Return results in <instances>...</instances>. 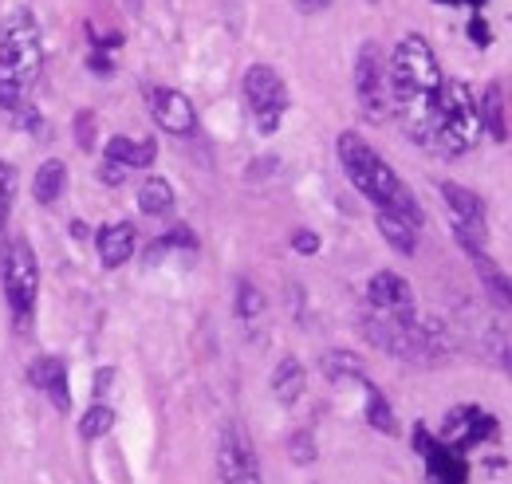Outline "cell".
I'll return each mask as SVG.
<instances>
[{
    "instance_id": "cell-33",
    "label": "cell",
    "mask_w": 512,
    "mask_h": 484,
    "mask_svg": "<svg viewBox=\"0 0 512 484\" xmlns=\"http://www.w3.org/2000/svg\"><path fill=\"white\" fill-rule=\"evenodd\" d=\"M292 4H296L300 12H323V8L331 4V0H292Z\"/></svg>"
},
{
    "instance_id": "cell-4",
    "label": "cell",
    "mask_w": 512,
    "mask_h": 484,
    "mask_svg": "<svg viewBox=\"0 0 512 484\" xmlns=\"http://www.w3.org/2000/svg\"><path fill=\"white\" fill-rule=\"evenodd\" d=\"M0 284H4V300L12 311V323L20 331H28L36 296H40V260L28 237H12L0 252Z\"/></svg>"
},
{
    "instance_id": "cell-10",
    "label": "cell",
    "mask_w": 512,
    "mask_h": 484,
    "mask_svg": "<svg viewBox=\"0 0 512 484\" xmlns=\"http://www.w3.org/2000/svg\"><path fill=\"white\" fill-rule=\"evenodd\" d=\"M142 95H146V107H150L154 122H158L166 134L190 138L193 130H197V111H193V103L182 91H170V87H142Z\"/></svg>"
},
{
    "instance_id": "cell-16",
    "label": "cell",
    "mask_w": 512,
    "mask_h": 484,
    "mask_svg": "<svg viewBox=\"0 0 512 484\" xmlns=\"http://www.w3.org/2000/svg\"><path fill=\"white\" fill-rule=\"evenodd\" d=\"M304 386H308V374H304V363L296 355H284L276 370H272V394L280 406H296L304 398Z\"/></svg>"
},
{
    "instance_id": "cell-7",
    "label": "cell",
    "mask_w": 512,
    "mask_h": 484,
    "mask_svg": "<svg viewBox=\"0 0 512 484\" xmlns=\"http://www.w3.org/2000/svg\"><path fill=\"white\" fill-rule=\"evenodd\" d=\"M355 99H359L363 119L386 122L394 115L390 111V91H386V60L375 40H367L355 56Z\"/></svg>"
},
{
    "instance_id": "cell-15",
    "label": "cell",
    "mask_w": 512,
    "mask_h": 484,
    "mask_svg": "<svg viewBox=\"0 0 512 484\" xmlns=\"http://www.w3.org/2000/svg\"><path fill=\"white\" fill-rule=\"evenodd\" d=\"M422 457H426V469H430V484H465L469 481V465H465V457L453 453V449L442 445V441H434Z\"/></svg>"
},
{
    "instance_id": "cell-6",
    "label": "cell",
    "mask_w": 512,
    "mask_h": 484,
    "mask_svg": "<svg viewBox=\"0 0 512 484\" xmlns=\"http://www.w3.org/2000/svg\"><path fill=\"white\" fill-rule=\"evenodd\" d=\"M442 201H446L449 217H453V229H457V244L465 252H485L489 244V213H485V201L457 182H442Z\"/></svg>"
},
{
    "instance_id": "cell-2",
    "label": "cell",
    "mask_w": 512,
    "mask_h": 484,
    "mask_svg": "<svg viewBox=\"0 0 512 484\" xmlns=\"http://www.w3.org/2000/svg\"><path fill=\"white\" fill-rule=\"evenodd\" d=\"M44 75V40L28 8H12L0 24V111L28 107Z\"/></svg>"
},
{
    "instance_id": "cell-28",
    "label": "cell",
    "mask_w": 512,
    "mask_h": 484,
    "mask_svg": "<svg viewBox=\"0 0 512 484\" xmlns=\"http://www.w3.org/2000/svg\"><path fill=\"white\" fill-rule=\"evenodd\" d=\"M288 453H292V461H296V465H312V461H316V437L300 429V433L288 441Z\"/></svg>"
},
{
    "instance_id": "cell-11",
    "label": "cell",
    "mask_w": 512,
    "mask_h": 484,
    "mask_svg": "<svg viewBox=\"0 0 512 484\" xmlns=\"http://www.w3.org/2000/svg\"><path fill=\"white\" fill-rule=\"evenodd\" d=\"M367 303L375 311H383V315H410L414 311V288H410V280L402 272L383 268V272H375L367 280Z\"/></svg>"
},
{
    "instance_id": "cell-13",
    "label": "cell",
    "mask_w": 512,
    "mask_h": 484,
    "mask_svg": "<svg viewBox=\"0 0 512 484\" xmlns=\"http://www.w3.org/2000/svg\"><path fill=\"white\" fill-rule=\"evenodd\" d=\"M95 248H99V260L107 268H123L134 256V248H138V233H134L130 221H111V225H103L95 233Z\"/></svg>"
},
{
    "instance_id": "cell-23",
    "label": "cell",
    "mask_w": 512,
    "mask_h": 484,
    "mask_svg": "<svg viewBox=\"0 0 512 484\" xmlns=\"http://www.w3.org/2000/svg\"><path fill=\"white\" fill-rule=\"evenodd\" d=\"M367 422H371V429H379L383 437H398V433H402V425L394 418L386 394L379 386H371V382H367Z\"/></svg>"
},
{
    "instance_id": "cell-24",
    "label": "cell",
    "mask_w": 512,
    "mask_h": 484,
    "mask_svg": "<svg viewBox=\"0 0 512 484\" xmlns=\"http://www.w3.org/2000/svg\"><path fill=\"white\" fill-rule=\"evenodd\" d=\"M119 422V414L111 410V406H103V402H95L87 414H83V422H79V433H83V441H99V437H107L111 429Z\"/></svg>"
},
{
    "instance_id": "cell-9",
    "label": "cell",
    "mask_w": 512,
    "mask_h": 484,
    "mask_svg": "<svg viewBox=\"0 0 512 484\" xmlns=\"http://www.w3.org/2000/svg\"><path fill=\"white\" fill-rule=\"evenodd\" d=\"M438 433H442V445H449L453 453H469V449H477L481 441H489L497 433V418L477 410V406H457L446 414Z\"/></svg>"
},
{
    "instance_id": "cell-30",
    "label": "cell",
    "mask_w": 512,
    "mask_h": 484,
    "mask_svg": "<svg viewBox=\"0 0 512 484\" xmlns=\"http://www.w3.org/2000/svg\"><path fill=\"white\" fill-rule=\"evenodd\" d=\"M292 248H296L300 256H312V252H320V237H316V233H308V229H296Z\"/></svg>"
},
{
    "instance_id": "cell-8",
    "label": "cell",
    "mask_w": 512,
    "mask_h": 484,
    "mask_svg": "<svg viewBox=\"0 0 512 484\" xmlns=\"http://www.w3.org/2000/svg\"><path fill=\"white\" fill-rule=\"evenodd\" d=\"M217 481L264 484L260 461H256V453H253V441H249L237 425H225V429H221V441H217Z\"/></svg>"
},
{
    "instance_id": "cell-29",
    "label": "cell",
    "mask_w": 512,
    "mask_h": 484,
    "mask_svg": "<svg viewBox=\"0 0 512 484\" xmlns=\"http://www.w3.org/2000/svg\"><path fill=\"white\" fill-rule=\"evenodd\" d=\"M75 142H79V150H95V115L75 119Z\"/></svg>"
},
{
    "instance_id": "cell-34",
    "label": "cell",
    "mask_w": 512,
    "mask_h": 484,
    "mask_svg": "<svg viewBox=\"0 0 512 484\" xmlns=\"http://www.w3.org/2000/svg\"><path fill=\"white\" fill-rule=\"evenodd\" d=\"M107 386H111V370H99V378H95V394L103 398V394H107Z\"/></svg>"
},
{
    "instance_id": "cell-20",
    "label": "cell",
    "mask_w": 512,
    "mask_h": 484,
    "mask_svg": "<svg viewBox=\"0 0 512 484\" xmlns=\"http://www.w3.org/2000/svg\"><path fill=\"white\" fill-rule=\"evenodd\" d=\"M320 370L327 382H367V363L355 351H327L320 359Z\"/></svg>"
},
{
    "instance_id": "cell-32",
    "label": "cell",
    "mask_w": 512,
    "mask_h": 484,
    "mask_svg": "<svg viewBox=\"0 0 512 484\" xmlns=\"http://www.w3.org/2000/svg\"><path fill=\"white\" fill-rule=\"evenodd\" d=\"M469 36L477 40V48H485V44H489V28H485V20H481V16H473V20H469Z\"/></svg>"
},
{
    "instance_id": "cell-21",
    "label": "cell",
    "mask_w": 512,
    "mask_h": 484,
    "mask_svg": "<svg viewBox=\"0 0 512 484\" xmlns=\"http://www.w3.org/2000/svg\"><path fill=\"white\" fill-rule=\"evenodd\" d=\"M379 217V233H383V241L394 248V252H402V256H414V248H418V225H410V221H402V217H394V213H375Z\"/></svg>"
},
{
    "instance_id": "cell-14",
    "label": "cell",
    "mask_w": 512,
    "mask_h": 484,
    "mask_svg": "<svg viewBox=\"0 0 512 484\" xmlns=\"http://www.w3.org/2000/svg\"><path fill=\"white\" fill-rule=\"evenodd\" d=\"M158 158V142L154 138H130V134H115L107 138V150H103V162H115L123 170H142V166H154Z\"/></svg>"
},
{
    "instance_id": "cell-35",
    "label": "cell",
    "mask_w": 512,
    "mask_h": 484,
    "mask_svg": "<svg viewBox=\"0 0 512 484\" xmlns=\"http://www.w3.org/2000/svg\"><path fill=\"white\" fill-rule=\"evenodd\" d=\"M71 233H75V241H83V237H87V233H91V229H83V225H79V221H71Z\"/></svg>"
},
{
    "instance_id": "cell-22",
    "label": "cell",
    "mask_w": 512,
    "mask_h": 484,
    "mask_svg": "<svg viewBox=\"0 0 512 484\" xmlns=\"http://www.w3.org/2000/svg\"><path fill=\"white\" fill-rule=\"evenodd\" d=\"M469 260H473V268H477V276L485 280V288H489V296L501 303V311H509V276L489 260V252H465Z\"/></svg>"
},
{
    "instance_id": "cell-17",
    "label": "cell",
    "mask_w": 512,
    "mask_h": 484,
    "mask_svg": "<svg viewBox=\"0 0 512 484\" xmlns=\"http://www.w3.org/2000/svg\"><path fill=\"white\" fill-rule=\"evenodd\" d=\"M505 83L497 79V83H489L485 87V95H481V103H477V115H481V130H489L497 142H505L509 138V119H505Z\"/></svg>"
},
{
    "instance_id": "cell-25",
    "label": "cell",
    "mask_w": 512,
    "mask_h": 484,
    "mask_svg": "<svg viewBox=\"0 0 512 484\" xmlns=\"http://www.w3.org/2000/svg\"><path fill=\"white\" fill-rule=\"evenodd\" d=\"M182 248H186V252H193V248H197V237H193L190 225H178V229L162 233L158 241L146 248V264H150V260H158L162 252H182Z\"/></svg>"
},
{
    "instance_id": "cell-19",
    "label": "cell",
    "mask_w": 512,
    "mask_h": 484,
    "mask_svg": "<svg viewBox=\"0 0 512 484\" xmlns=\"http://www.w3.org/2000/svg\"><path fill=\"white\" fill-rule=\"evenodd\" d=\"M174 185L166 182V178H158V174H150L146 182L138 185V209H142V217H170L174 213Z\"/></svg>"
},
{
    "instance_id": "cell-12",
    "label": "cell",
    "mask_w": 512,
    "mask_h": 484,
    "mask_svg": "<svg viewBox=\"0 0 512 484\" xmlns=\"http://www.w3.org/2000/svg\"><path fill=\"white\" fill-rule=\"evenodd\" d=\"M28 378L44 390V398L60 410V414H67L71 410V382H67V363L64 359H52V355H44V359H36L32 363V370H28Z\"/></svg>"
},
{
    "instance_id": "cell-31",
    "label": "cell",
    "mask_w": 512,
    "mask_h": 484,
    "mask_svg": "<svg viewBox=\"0 0 512 484\" xmlns=\"http://www.w3.org/2000/svg\"><path fill=\"white\" fill-rule=\"evenodd\" d=\"M99 182L123 185L127 182V170H123V166H115V162H99Z\"/></svg>"
},
{
    "instance_id": "cell-26",
    "label": "cell",
    "mask_w": 512,
    "mask_h": 484,
    "mask_svg": "<svg viewBox=\"0 0 512 484\" xmlns=\"http://www.w3.org/2000/svg\"><path fill=\"white\" fill-rule=\"evenodd\" d=\"M16 189H20V174L12 162H0V233L8 229L12 205H16Z\"/></svg>"
},
{
    "instance_id": "cell-18",
    "label": "cell",
    "mask_w": 512,
    "mask_h": 484,
    "mask_svg": "<svg viewBox=\"0 0 512 484\" xmlns=\"http://www.w3.org/2000/svg\"><path fill=\"white\" fill-rule=\"evenodd\" d=\"M67 189V166L60 158H48V162H40V170L32 174V197H36V205H56L60 197H64Z\"/></svg>"
},
{
    "instance_id": "cell-5",
    "label": "cell",
    "mask_w": 512,
    "mask_h": 484,
    "mask_svg": "<svg viewBox=\"0 0 512 484\" xmlns=\"http://www.w3.org/2000/svg\"><path fill=\"white\" fill-rule=\"evenodd\" d=\"M241 91H245V107L253 115L256 130L260 134H276L284 115H288V107H292L284 75L276 67H268V63H253V67H245Z\"/></svg>"
},
{
    "instance_id": "cell-27",
    "label": "cell",
    "mask_w": 512,
    "mask_h": 484,
    "mask_svg": "<svg viewBox=\"0 0 512 484\" xmlns=\"http://www.w3.org/2000/svg\"><path fill=\"white\" fill-rule=\"evenodd\" d=\"M264 307H268V300H264V292L256 288L253 280H237V319L253 323Z\"/></svg>"
},
{
    "instance_id": "cell-1",
    "label": "cell",
    "mask_w": 512,
    "mask_h": 484,
    "mask_svg": "<svg viewBox=\"0 0 512 484\" xmlns=\"http://www.w3.org/2000/svg\"><path fill=\"white\" fill-rule=\"evenodd\" d=\"M335 154H339V166H343L347 182L359 189V197H367L375 205V213H394V217L422 229V205L414 201L410 185L394 174V166L359 130H343L339 142H335Z\"/></svg>"
},
{
    "instance_id": "cell-3",
    "label": "cell",
    "mask_w": 512,
    "mask_h": 484,
    "mask_svg": "<svg viewBox=\"0 0 512 484\" xmlns=\"http://www.w3.org/2000/svg\"><path fill=\"white\" fill-rule=\"evenodd\" d=\"M481 138V115H477V99L469 91V83L461 79H446L442 95H438V119H434V134L430 146L442 158H461L477 146Z\"/></svg>"
}]
</instances>
